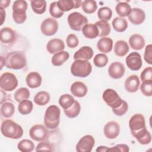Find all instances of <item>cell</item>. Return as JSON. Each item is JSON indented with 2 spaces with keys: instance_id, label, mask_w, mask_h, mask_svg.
<instances>
[{
  "instance_id": "6da1fadb",
  "label": "cell",
  "mask_w": 152,
  "mask_h": 152,
  "mask_svg": "<svg viewBox=\"0 0 152 152\" xmlns=\"http://www.w3.org/2000/svg\"><path fill=\"white\" fill-rule=\"evenodd\" d=\"M1 132L5 137L14 140L19 139L23 135L22 127L11 119H6L2 122Z\"/></svg>"
},
{
  "instance_id": "7a4b0ae2",
  "label": "cell",
  "mask_w": 152,
  "mask_h": 152,
  "mask_svg": "<svg viewBox=\"0 0 152 152\" xmlns=\"http://www.w3.org/2000/svg\"><path fill=\"white\" fill-rule=\"evenodd\" d=\"M5 58L6 66L10 69H21L27 65L26 55L23 52H11L7 55Z\"/></svg>"
},
{
  "instance_id": "3957f363",
  "label": "cell",
  "mask_w": 152,
  "mask_h": 152,
  "mask_svg": "<svg viewBox=\"0 0 152 152\" xmlns=\"http://www.w3.org/2000/svg\"><path fill=\"white\" fill-rule=\"evenodd\" d=\"M60 109L56 105H50L46 110L44 116L45 126L50 129L58 128L60 122Z\"/></svg>"
},
{
  "instance_id": "277c9868",
  "label": "cell",
  "mask_w": 152,
  "mask_h": 152,
  "mask_svg": "<svg viewBox=\"0 0 152 152\" xmlns=\"http://www.w3.org/2000/svg\"><path fill=\"white\" fill-rule=\"evenodd\" d=\"M92 71V66L90 62L86 60L76 59L71 66V72L78 77H87Z\"/></svg>"
},
{
  "instance_id": "5b68a950",
  "label": "cell",
  "mask_w": 152,
  "mask_h": 152,
  "mask_svg": "<svg viewBox=\"0 0 152 152\" xmlns=\"http://www.w3.org/2000/svg\"><path fill=\"white\" fill-rule=\"evenodd\" d=\"M12 18L17 24H23L27 18V3L24 0L15 1L12 5Z\"/></svg>"
},
{
  "instance_id": "8992f818",
  "label": "cell",
  "mask_w": 152,
  "mask_h": 152,
  "mask_svg": "<svg viewBox=\"0 0 152 152\" xmlns=\"http://www.w3.org/2000/svg\"><path fill=\"white\" fill-rule=\"evenodd\" d=\"M69 27L75 31H80L87 24V18L78 12H73L69 14L67 18Z\"/></svg>"
},
{
  "instance_id": "52a82bcc",
  "label": "cell",
  "mask_w": 152,
  "mask_h": 152,
  "mask_svg": "<svg viewBox=\"0 0 152 152\" xmlns=\"http://www.w3.org/2000/svg\"><path fill=\"white\" fill-rule=\"evenodd\" d=\"M18 84V82L17 77L11 72H4L0 77V87L5 91L14 90L17 87Z\"/></svg>"
},
{
  "instance_id": "ba28073f",
  "label": "cell",
  "mask_w": 152,
  "mask_h": 152,
  "mask_svg": "<svg viewBox=\"0 0 152 152\" xmlns=\"http://www.w3.org/2000/svg\"><path fill=\"white\" fill-rule=\"evenodd\" d=\"M102 97L105 103L107 106L110 107L112 109L119 107L123 101L118 93L112 88H107L105 90L103 93Z\"/></svg>"
},
{
  "instance_id": "9c48e42d",
  "label": "cell",
  "mask_w": 152,
  "mask_h": 152,
  "mask_svg": "<svg viewBox=\"0 0 152 152\" xmlns=\"http://www.w3.org/2000/svg\"><path fill=\"white\" fill-rule=\"evenodd\" d=\"M49 131L46 127L41 124H36L31 127L29 131L30 138L36 141H43L48 138Z\"/></svg>"
},
{
  "instance_id": "30bf717a",
  "label": "cell",
  "mask_w": 152,
  "mask_h": 152,
  "mask_svg": "<svg viewBox=\"0 0 152 152\" xmlns=\"http://www.w3.org/2000/svg\"><path fill=\"white\" fill-rule=\"evenodd\" d=\"M40 30L42 34L45 36H53L58 30V23L53 18H47L42 23Z\"/></svg>"
},
{
  "instance_id": "8fae6325",
  "label": "cell",
  "mask_w": 152,
  "mask_h": 152,
  "mask_svg": "<svg viewBox=\"0 0 152 152\" xmlns=\"http://www.w3.org/2000/svg\"><path fill=\"white\" fill-rule=\"evenodd\" d=\"M129 127L132 135L145 126L144 116L140 113L134 114L129 121Z\"/></svg>"
},
{
  "instance_id": "7c38bea8",
  "label": "cell",
  "mask_w": 152,
  "mask_h": 152,
  "mask_svg": "<svg viewBox=\"0 0 152 152\" xmlns=\"http://www.w3.org/2000/svg\"><path fill=\"white\" fill-rule=\"evenodd\" d=\"M95 144V140L93 136L86 135L80 139L76 145L77 152H90Z\"/></svg>"
},
{
  "instance_id": "4fadbf2b",
  "label": "cell",
  "mask_w": 152,
  "mask_h": 152,
  "mask_svg": "<svg viewBox=\"0 0 152 152\" xmlns=\"http://www.w3.org/2000/svg\"><path fill=\"white\" fill-rule=\"evenodd\" d=\"M126 64L132 71H138L142 66V61L140 54L137 52H131L126 58Z\"/></svg>"
},
{
  "instance_id": "5bb4252c",
  "label": "cell",
  "mask_w": 152,
  "mask_h": 152,
  "mask_svg": "<svg viewBox=\"0 0 152 152\" xmlns=\"http://www.w3.org/2000/svg\"><path fill=\"white\" fill-rule=\"evenodd\" d=\"M17 36L15 32L9 27H5L1 29L0 40L4 45H11L16 40Z\"/></svg>"
},
{
  "instance_id": "9a60e30c",
  "label": "cell",
  "mask_w": 152,
  "mask_h": 152,
  "mask_svg": "<svg viewBox=\"0 0 152 152\" xmlns=\"http://www.w3.org/2000/svg\"><path fill=\"white\" fill-rule=\"evenodd\" d=\"M103 132L108 139H115L119 134L120 126L116 121H110L104 125Z\"/></svg>"
},
{
  "instance_id": "2e32d148",
  "label": "cell",
  "mask_w": 152,
  "mask_h": 152,
  "mask_svg": "<svg viewBox=\"0 0 152 152\" xmlns=\"http://www.w3.org/2000/svg\"><path fill=\"white\" fill-rule=\"evenodd\" d=\"M125 66L120 62H113L108 68V74L113 79L122 78L125 74Z\"/></svg>"
},
{
  "instance_id": "e0dca14e",
  "label": "cell",
  "mask_w": 152,
  "mask_h": 152,
  "mask_svg": "<svg viewBox=\"0 0 152 152\" xmlns=\"http://www.w3.org/2000/svg\"><path fill=\"white\" fill-rule=\"evenodd\" d=\"M128 18L132 24L135 25H139L144 21L145 14L141 8H133L131 9V12L128 16Z\"/></svg>"
},
{
  "instance_id": "ac0fdd59",
  "label": "cell",
  "mask_w": 152,
  "mask_h": 152,
  "mask_svg": "<svg viewBox=\"0 0 152 152\" xmlns=\"http://www.w3.org/2000/svg\"><path fill=\"white\" fill-rule=\"evenodd\" d=\"M65 49V44L60 39H50L46 45V49L50 54H55Z\"/></svg>"
},
{
  "instance_id": "d6986e66",
  "label": "cell",
  "mask_w": 152,
  "mask_h": 152,
  "mask_svg": "<svg viewBox=\"0 0 152 152\" xmlns=\"http://www.w3.org/2000/svg\"><path fill=\"white\" fill-rule=\"evenodd\" d=\"M140 84V81L137 75H131L125 81L124 86L126 91L129 93H135L138 88Z\"/></svg>"
},
{
  "instance_id": "ffe728a7",
  "label": "cell",
  "mask_w": 152,
  "mask_h": 152,
  "mask_svg": "<svg viewBox=\"0 0 152 152\" xmlns=\"http://www.w3.org/2000/svg\"><path fill=\"white\" fill-rule=\"evenodd\" d=\"M70 91L72 95L77 97H83L87 93V87L81 81H75L73 83L70 87Z\"/></svg>"
},
{
  "instance_id": "44dd1931",
  "label": "cell",
  "mask_w": 152,
  "mask_h": 152,
  "mask_svg": "<svg viewBox=\"0 0 152 152\" xmlns=\"http://www.w3.org/2000/svg\"><path fill=\"white\" fill-rule=\"evenodd\" d=\"M59 8L64 12H67L74 8H78L82 4L81 1L78 0H59L57 1Z\"/></svg>"
},
{
  "instance_id": "7402d4cb",
  "label": "cell",
  "mask_w": 152,
  "mask_h": 152,
  "mask_svg": "<svg viewBox=\"0 0 152 152\" xmlns=\"http://www.w3.org/2000/svg\"><path fill=\"white\" fill-rule=\"evenodd\" d=\"M94 52L92 48L88 46H84L80 48L74 54V59L88 61L93 56Z\"/></svg>"
},
{
  "instance_id": "603a6c76",
  "label": "cell",
  "mask_w": 152,
  "mask_h": 152,
  "mask_svg": "<svg viewBox=\"0 0 152 152\" xmlns=\"http://www.w3.org/2000/svg\"><path fill=\"white\" fill-rule=\"evenodd\" d=\"M27 85L31 88L39 87L42 81V78L39 73L37 72H30L27 74L26 78Z\"/></svg>"
},
{
  "instance_id": "cb8c5ba5",
  "label": "cell",
  "mask_w": 152,
  "mask_h": 152,
  "mask_svg": "<svg viewBox=\"0 0 152 152\" xmlns=\"http://www.w3.org/2000/svg\"><path fill=\"white\" fill-rule=\"evenodd\" d=\"M97 48L100 52L103 53H109L113 48V40L110 37H102L97 43Z\"/></svg>"
},
{
  "instance_id": "d4e9b609",
  "label": "cell",
  "mask_w": 152,
  "mask_h": 152,
  "mask_svg": "<svg viewBox=\"0 0 152 152\" xmlns=\"http://www.w3.org/2000/svg\"><path fill=\"white\" fill-rule=\"evenodd\" d=\"M129 43L132 49L136 50H140L144 47L145 40L141 35L139 34H134L129 37Z\"/></svg>"
},
{
  "instance_id": "484cf974",
  "label": "cell",
  "mask_w": 152,
  "mask_h": 152,
  "mask_svg": "<svg viewBox=\"0 0 152 152\" xmlns=\"http://www.w3.org/2000/svg\"><path fill=\"white\" fill-rule=\"evenodd\" d=\"M138 142L142 145L148 144L151 141V135L150 132L147 129L146 127L137 132L132 135Z\"/></svg>"
},
{
  "instance_id": "4316f807",
  "label": "cell",
  "mask_w": 152,
  "mask_h": 152,
  "mask_svg": "<svg viewBox=\"0 0 152 152\" xmlns=\"http://www.w3.org/2000/svg\"><path fill=\"white\" fill-rule=\"evenodd\" d=\"M82 33L86 38L90 39H93L99 36V30L93 23L86 24L82 28Z\"/></svg>"
},
{
  "instance_id": "83f0119b",
  "label": "cell",
  "mask_w": 152,
  "mask_h": 152,
  "mask_svg": "<svg viewBox=\"0 0 152 152\" xmlns=\"http://www.w3.org/2000/svg\"><path fill=\"white\" fill-rule=\"evenodd\" d=\"M129 50V46L125 40H119L115 42L114 45V52L116 56L119 57L124 56L128 53Z\"/></svg>"
},
{
  "instance_id": "f1b7e54d",
  "label": "cell",
  "mask_w": 152,
  "mask_h": 152,
  "mask_svg": "<svg viewBox=\"0 0 152 152\" xmlns=\"http://www.w3.org/2000/svg\"><path fill=\"white\" fill-rule=\"evenodd\" d=\"M69 58V54L67 51H61L53 55L51 59L52 64L54 66H59L63 65Z\"/></svg>"
},
{
  "instance_id": "f546056e",
  "label": "cell",
  "mask_w": 152,
  "mask_h": 152,
  "mask_svg": "<svg viewBox=\"0 0 152 152\" xmlns=\"http://www.w3.org/2000/svg\"><path fill=\"white\" fill-rule=\"evenodd\" d=\"M1 114L5 118H11L15 112V107L11 102H4L1 103Z\"/></svg>"
},
{
  "instance_id": "4dcf8cb0",
  "label": "cell",
  "mask_w": 152,
  "mask_h": 152,
  "mask_svg": "<svg viewBox=\"0 0 152 152\" xmlns=\"http://www.w3.org/2000/svg\"><path fill=\"white\" fill-rule=\"evenodd\" d=\"M112 25L113 29L118 32H124L128 28V22L124 18L116 17L112 22Z\"/></svg>"
},
{
  "instance_id": "1f68e13d",
  "label": "cell",
  "mask_w": 152,
  "mask_h": 152,
  "mask_svg": "<svg viewBox=\"0 0 152 152\" xmlns=\"http://www.w3.org/2000/svg\"><path fill=\"white\" fill-rule=\"evenodd\" d=\"M99 30V36L101 37H106L110 33V26L107 21L99 20L94 24Z\"/></svg>"
},
{
  "instance_id": "d6a6232c",
  "label": "cell",
  "mask_w": 152,
  "mask_h": 152,
  "mask_svg": "<svg viewBox=\"0 0 152 152\" xmlns=\"http://www.w3.org/2000/svg\"><path fill=\"white\" fill-rule=\"evenodd\" d=\"M50 95L45 91H41L36 94L34 97V102L39 106H45L50 101Z\"/></svg>"
},
{
  "instance_id": "836d02e7",
  "label": "cell",
  "mask_w": 152,
  "mask_h": 152,
  "mask_svg": "<svg viewBox=\"0 0 152 152\" xmlns=\"http://www.w3.org/2000/svg\"><path fill=\"white\" fill-rule=\"evenodd\" d=\"M116 13L120 16V17H128L131 12V6L126 2H121L117 4L115 7Z\"/></svg>"
},
{
  "instance_id": "e575fe53",
  "label": "cell",
  "mask_w": 152,
  "mask_h": 152,
  "mask_svg": "<svg viewBox=\"0 0 152 152\" xmlns=\"http://www.w3.org/2000/svg\"><path fill=\"white\" fill-rule=\"evenodd\" d=\"M75 101V100L71 95L69 94H64L60 96L58 102L62 108L65 110L70 108L74 103Z\"/></svg>"
},
{
  "instance_id": "d590c367",
  "label": "cell",
  "mask_w": 152,
  "mask_h": 152,
  "mask_svg": "<svg viewBox=\"0 0 152 152\" xmlns=\"http://www.w3.org/2000/svg\"><path fill=\"white\" fill-rule=\"evenodd\" d=\"M30 4L33 11L37 14H43L46 11V2L45 0L31 1Z\"/></svg>"
},
{
  "instance_id": "8d00e7d4",
  "label": "cell",
  "mask_w": 152,
  "mask_h": 152,
  "mask_svg": "<svg viewBox=\"0 0 152 152\" xmlns=\"http://www.w3.org/2000/svg\"><path fill=\"white\" fill-rule=\"evenodd\" d=\"M33 107V104L32 102L27 99L19 102L18 106V110L21 114L26 115L31 112Z\"/></svg>"
},
{
  "instance_id": "74e56055",
  "label": "cell",
  "mask_w": 152,
  "mask_h": 152,
  "mask_svg": "<svg viewBox=\"0 0 152 152\" xmlns=\"http://www.w3.org/2000/svg\"><path fill=\"white\" fill-rule=\"evenodd\" d=\"M80 110H81L80 104L77 100L75 101L74 103L72 104V106L70 108L64 110L65 115L69 118H76L80 114Z\"/></svg>"
},
{
  "instance_id": "f35d334b",
  "label": "cell",
  "mask_w": 152,
  "mask_h": 152,
  "mask_svg": "<svg viewBox=\"0 0 152 152\" xmlns=\"http://www.w3.org/2000/svg\"><path fill=\"white\" fill-rule=\"evenodd\" d=\"M81 8L83 11L86 14H93L94 13L97 8V2L93 0H86L82 2Z\"/></svg>"
},
{
  "instance_id": "ab89813d",
  "label": "cell",
  "mask_w": 152,
  "mask_h": 152,
  "mask_svg": "<svg viewBox=\"0 0 152 152\" xmlns=\"http://www.w3.org/2000/svg\"><path fill=\"white\" fill-rule=\"evenodd\" d=\"M34 144L30 140L24 139L17 144L18 149L21 152H31L34 148Z\"/></svg>"
},
{
  "instance_id": "60d3db41",
  "label": "cell",
  "mask_w": 152,
  "mask_h": 152,
  "mask_svg": "<svg viewBox=\"0 0 152 152\" xmlns=\"http://www.w3.org/2000/svg\"><path fill=\"white\" fill-rule=\"evenodd\" d=\"M30 96L29 90L26 87H21L17 89L14 93V99L16 102H20L24 100L28 99Z\"/></svg>"
},
{
  "instance_id": "b9f144b4",
  "label": "cell",
  "mask_w": 152,
  "mask_h": 152,
  "mask_svg": "<svg viewBox=\"0 0 152 152\" xmlns=\"http://www.w3.org/2000/svg\"><path fill=\"white\" fill-rule=\"evenodd\" d=\"M97 16L100 20L107 21L112 16V11L109 7H102L97 11Z\"/></svg>"
},
{
  "instance_id": "7bdbcfd3",
  "label": "cell",
  "mask_w": 152,
  "mask_h": 152,
  "mask_svg": "<svg viewBox=\"0 0 152 152\" xmlns=\"http://www.w3.org/2000/svg\"><path fill=\"white\" fill-rule=\"evenodd\" d=\"M108 62V58L104 53H98L93 59V63L94 65L99 68H103L105 66Z\"/></svg>"
},
{
  "instance_id": "ee69618b",
  "label": "cell",
  "mask_w": 152,
  "mask_h": 152,
  "mask_svg": "<svg viewBox=\"0 0 152 152\" xmlns=\"http://www.w3.org/2000/svg\"><path fill=\"white\" fill-rule=\"evenodd\" d=\"M49 13L50 15L55 18H59L64 15V12L59 8L58 3L56 1L52 2L50 4Z\"/></svg>"
},
{
  "instance_id": "f6af8a7d",
  "label": "cell",
  "mask_w": 152,
  "mask_h": 152,
  "mask_svg": "<svg viewBox=\"0 0 152 152\" xmlns=\"http://www.w3.org/2000/svg\"><path fill=\"white\" fill-rule=\"evenodd\" d=\"M140 90L143 95L151 97L152 96V81H143L140 86Z\"/></svg>"
},
{
  "instance_id": "bcb514c9",
  "label": "cell",
  "mask_w": 152,
  "mask_h": 152,
  "mask_svg": "<svg viewBox=\"0 0 152 152\" xmlns=\"http://www.w3.org/2000/svg\"><path fill=\"white\" fill-rule=\"evenodd\" d=\"M66 45L69 48H75L78 46L79 40L76 35L74 34H69L66 39Z\"/></svg>"
},
{
  "instance_id": "7dc6e473",
  "label": "cell",
  "mask_w": 152,
  "mask_h": 152,
  "mask_svg": "<svg viewBox=\"0 0 152 152\" xmlns=\"http://www.w3.org/2000/svg\"><path fill=\"white\" fill-rule=\"evenodd\" d=\"M128 109V104L126 101L123 100L121 105L116 109H112V112L117 116H122L126 113Z\"/></svg>"
},
{
  "instance_id": "c3c4849f",
  "label": "cell",
  "mask_w": 152,
  "mask_h": 152,
  "mask_svg": "<svg viewBox=\"0 0 152 152\" xmlns=\"http://www.w3.org/2000/svg\"><path fill=\"white\" fill-rule=\"evenodd\" d=\"M140 78L142 82L152 81V68L151 66H148L144 68L141 73Z\"/></svg>"
},
{
  "instance_id": "681fc988",
  "label": "cell",
  "mask_w": 152,
  "mask_h": 152,
  "mask_svg": "<svg viewBox=\"0 0 152 152\" xmlns=\"http://www.w3.org/2000/svg\"><path fill=\"white\" fill-rule=\"evenodd\" d=\"M42 150L52 151H53L54 149L52 145L50 143L43 141L39 142L36 147V151H42Z\"/></svg>"
},
{
  "instance_id": "f907efd6",
  "label": "cell",
  "mask_w": 152,
  "mask_h": 152,
  "mask_svg": "<svg viewBox=\"0 0 152 152\" xmlns=\"http://www.w3.org/2000/svg\"><path fill=\"white\" fill-rule=\"evenodd\" d=\"M144 58L147 64L150 65L152 64V45L151 44L145 46Z\"/></svg>"
},
{
  "instance_id": "816d5d0a",
  "label": "cell",
  "mask_w": 152,
  "mask_h": 152,
  "mask_svg": "<svg viewBox=\"0 0 152 152\" xmlns=\"http://www.w3.org/2000/svg\"><path fill=\"white\" fill-rule=\"evenodd\" d=\"M129 147L124 144H117L115 146H113L111 148H109L107 151H111V152H128L129 151Z\"/></svg>"
},
{
  "instance_id": "f5cc1de1",
  "label": "cell",
  "mask_w": 152,
  "mask_h": 152,
  "mask_svg": "<svg viewBox=\"0 0 152 152\" xmlns=\"http://www.w3.org/2000/svg\"><path fill=\"white\" fill-rule=\"evenodd\" d=\"M10 2V0H1L0 1V8L3 9L7 8L9 6Z\"/></svg>"
},
{
  "instance_id": "db71d44e",
  "label": "cell",
  "mask_w": 152,
  "mask_h": 152,
  "mask_svg": "<svg viewBox=\"0 0 152 152\" xmlns=\"http://www.w3.org/2000/svg\"><path fill=\"white\" fill-rule=\"evenodd\" d=\"M0 12H1V26L3 24L4 22L5 21V17H6V12L3 9L0 8Z\"/></svg>"
},
{
  "instance_id": "11a10c76",
  "label": "cell",
  "mask_w": 152,
  "mask_h": 152,
  "mask_svg": "<svg viewBox=\"0 0 152 152\" xmlns=\"http://www.w3.org/2000/svg\"><path fill=\"white\" fill-rule=\"evenodd\" d=\"M109 149V147H106V146H99L97 149L96 150V151L97 152H106Z\"/></svg>"
},
{
  "instance_id": "9f6ffc18",
  "label": "cell",
  "mask_w": 152,
  "mask_h": 152,
  "mask_svg": "<svg viewBox=\"0 0 152 152\" xmlns=\"http://www.w3.org/2000/svg\"><path fill=\"white\" fill-rule=\"evenodd\" d=\"M4 65H6V58L1 56V69H2Z\"/></svg>"
}]
</instances>
